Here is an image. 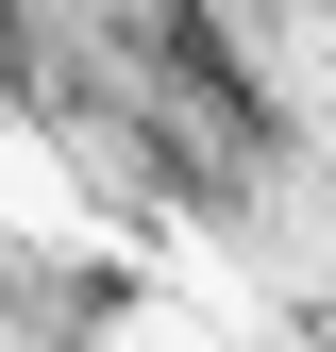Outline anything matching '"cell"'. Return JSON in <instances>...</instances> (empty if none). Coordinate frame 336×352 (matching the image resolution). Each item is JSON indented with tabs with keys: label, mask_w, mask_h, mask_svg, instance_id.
<instances>
[{
	"label": "cell",
	"mask_w": 336,
	"mask_h": 352,
	"mask_svg": "<svg viewBox=\"0 0 336 352\" xmlns=\"http://www.w3.org/2000/svg\"><path fill=\"white\" fill-rule=\"evenodd\" d=\"M0 352H17V319H0Z\"/></svg>",
	"instance_id": "obj_1"
}]
</instances>
